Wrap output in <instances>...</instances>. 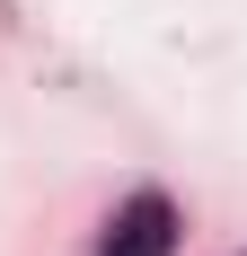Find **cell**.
Segmentation results:
<instances>
[{
    "instance_id": "obj_1",
    "label": "cell",
    "mask_w": 247,
    "mask_h": 256,
    "mask_svg": "<svg viewBox=\"0 0 247 256\" xmlns=\"http://www.w3.org/2000/svg\"><path fill=\"white\" fill-rule=\"evenodd\" d=\"M176 248V204L168 194H132L106 230V256H168Z\"/></svg>"
}]
</instances>
